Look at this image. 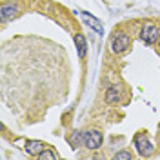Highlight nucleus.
I'll return each instance as SVG.
<instances>
[{"instance_id": "f257e3e1", "label": "nucleus", "mask_w": 160, "mask_h": 160, "mask_svg": "<svg viewBox=\"0 0 160 160\" xmlns=\"http://www.w3.org/2000/svg\"><path fill=\"white\" fill-rule=\"evenodd\" d=\"M131 48V37L128 33H117V35H113L111 37V42H109V49L111 53H115V55H122V53H126V51Z\"/></svg>"}, {"instance_id": "f03ea898", "label": "nucleus", "mask_w": 160, "mask_h": 160, "mask_svg": "<svg viewBox=\"0 0 160 160\" xmlns=\"http://www.w3.org/2000/svg\"><path fill=\"white\" fill-rule=\"evenodd\" d=\"M102 142H104V135L98 129H89L84 131V146L91 151H97L102 148Z\"/></svg>"}, {"instance_id": "7ed1b4c3", "label": "nucleus", "mask_w": 160, "mask_h": 160, "mask_svg": "<svg viewBox=\"0 0 160 160\" xmlns=\"http://www.w3.org/2000/svg\"><path fill=\"white\" fill-rule=\"evenodd\" d=\"M135 148L140 157H151L155 153V146L149 142V138L146 137V133H138L135 137Z\"/></svg>"}, {"instance_id": "20e7f679", "label": "nucleus", "mask_w": 160, "mask_h": 160, "mask_svg": "<svg viewBox=\"0 0 160 160\" xmlns=\"http://www.w3.org/2000/svg\"><path fill=\"white\" fill-rule=\"evenodd\" d=\"M140 40L144 42V44H148V46H155L157 42H158V26H155V24H146L142 29H140Z\"/></svg>"}, {"instance_id": "39448f33", "label": "nucleus", "mask_w": 160, "mask_h": 160, "mask_svg": "<svg viewBox=\"0 0 160 160\" xmlns=\"http://www.w3.org/2000/svg\"><path fill=\"white\" fill-rule=\"evenodd\" d=\"M122 98H124V93H122V88H120V86H109V88L106 89V95H104L106 104L115 106V104H120Z\"/></svg>"}, {"instance_id": "423d86ee", "label": "nucleus", "mask_w": 160, "mask_h": 160, "mask_svg": "<svg viewBox=\"0 0 160 160\" xmlns=\"http://www.w3.org/2000/svg\"><path fill=\"white\" fill-rule=\"evenodd\" d=\"M80 15H82V20L86 22V26H89L95 33H98V35L104 33V26L100 24V20L97 18L95 15H91V13H88V11H80Z\"/></svg>"}, {"instance_id": "0eeeda50", "label": "nucleus", "mask_w": 160, "mask_h": 160, "mask_svg": "<svg viewBox=\"0 0 160 160\" xmlns=\"http://www.w3.org/2000/svg\"><path fill=\"white\" fill-rule=\"evenodd\" d=\"M18 4H13V2H9V4H2V8H0V20L2 22H8V20L15 18L17 15H18Z\"/></svg>"}, {"instance_id": "6e6552de", "label": "nucleus", "mask_w": 160, "mask_h": 160, "mask_svg": "<svg viewBox=\"0 0 160 160\" xmlns=\"http://www.w3.org/2000/svg\"><path fill=\"white\" fill-rule=\"evenodd\" d=\"M24 149L28 151V155H33V157H38L42 151L46 149V144L40 142V140H28L26 142V148Z\"/></svg>"}, {"instance_id": "1a4fd4ad", "label": "nucleus", "mask_w": 160, "mask_h": 160, "mask_svg": "<svg viewBox=\"0 0 160 160\" xmlns=\"http://www.w3.org/2000/svg\"><path fill=\"white\" fill-rule=\"evenodd\" d=\"M75 46H77V51H78V58H84L86 53H88V40H86V35L77 33V35H75Z\"/></svg>"}, {"instance_id": "9d476101", "label": "nucleus", "mask_w": 160, "mask_h": 160, "mask_svg": "<svg viewBox=\"0 0 160 160\" xmlns=\"http://www.w3.org/2000/svg\"><path fill=\"white\" fill-rule=\"evenodd\" d=\"M68 142H69L75 149H77V148H80V146L84 144V131H78V129L71 131V135L68 137Z\"/></svg>"}, {"instance_id": "9b49d317", "label": "nucleus", "mask_w": 160, "mask_h": 160, "mask_svg": "<svg viewBox=\"0 0 160 160\" xmlns=\"http://www.w3.org/2000/svg\"><path fill=\"white\" fill-rule=\"evenodd\" d=\"M38 158L40 160H53V158H57V153L53 149H49V148H46V149L38 155Z\"/></svg>"}, {"instance_id": "f8f14e48", "label": "nucleus", "mask_w": 160, "mask_h": 160, "mask_svg": "<svg viewBox=\"0 0 160 160\" xmlns=\"http://www.w3.org/2000/svg\"><path fill=\"white\" fill-rule=\"evenodd\" d=\"M131 155L129 151H118V153H115V160H131Z\"/></svg>"}, {"instance_id": "ddd939ff", "label": "nucleus", "mask_w": 160, "mask_h": 160, "mask_svg": "<svg viewBox=\"0 0 160 160\" xmlns=\"http://www.w3.org/2000/svg\"><path fill=\"white\" fill-rule=\"evenodd\" d=\"M157 44H158V51H160V37H158V42H157Z\"/></svg>"}]
</instances>
